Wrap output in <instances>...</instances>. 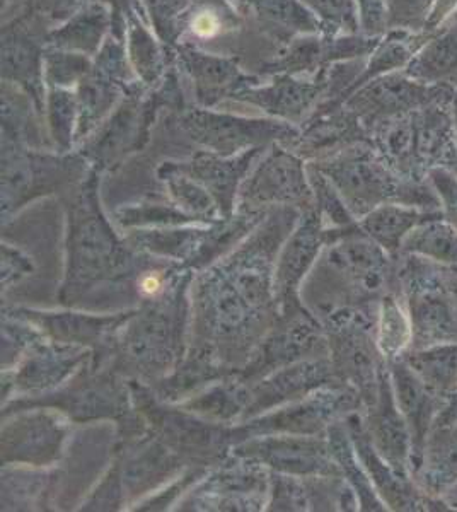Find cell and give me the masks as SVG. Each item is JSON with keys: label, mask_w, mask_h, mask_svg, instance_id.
Masks as SVG:
<instances>
[{"label": "cell", "mask_w": 457, "mask_h": 512, "mask_svg": "<svg viewBox=\"0 0 457 512\" xmlns=\"http://www.w3.org/2000/svg\"><path fill=\"white\" fill-rule=\"evenodd\" d=\"M447 105L449 99L435 101L377 123L369 130L376 151L410 180L427 181L432 169L452 168L457 142Z\"/></svg>", "instance_id": "1"}, {"label": "cell", "mask_w": 457, "mask_h": 512, "mask_svg": "<svg viewBox=\"0 0 457 512\" xmlns=\"http://www.w3.org/2000/svg\"><path fill=\"white\" fill-rule=\"evenodd\" d=\"M328 173L355 202L372 207L386 204L415 205L440 210L439 197L430 181L410 180L382 158L376 147L355 146L328 164Z\"/></svg>", "instance_id": "2"}, {"label": "cell", "mask_w": 457, "mask_h": 512, "mask_svg": "<svg viewBox=\"0 0 457 512\" xmlns=\"http://www.w3.org/2000/svg\"><path fill=\"white\" fill-rule=\"evenodd\" d=\"M256 40L263 41L277 53L249 26L232 0H190L178 21V43L229 55L239 62L243 60V53L249 52V43Z\"/></svg>", "instance_id": "3"}, {"label": "cell", "mask_w": 457, "mask_h": 512, "mask_svg": "<svg viewBox=\"0 0 457 512\" xmlns=\"http://www.w3.org/2000/svg\"><path fill=\"white\" fill-rule=\"evenodd\" d=\"M452 89L446 86H427L408 76L405 70H396L376 77L353 91L343 103L364 125L367 134L377 123L401 117L435 101L451 99Z\"/></svg>", "instance_id": "4"}, {"label": "cell", "mask_w": 457, "mask_h": 512, "mask_svg": "<svg viewBox=\"0 0 457 512\" xmlns=\"http://www.w3.org/2000/svg\"><path fill=\"white\" fill-rule=\"evenodd\" d=\"M50 30L29 11L2 24V81L26 91L40 111L47 99L45 50Z\"/></svg>", "instance_id": "5"}, {"label": "cell", "mask_w": 457, "mask_h": 512, "mask_svg": "<svg viewBox=\"0 0 457 512\" xmlns=\"http://www.w3.org/2000/svg\"><path fill=\"white\" fill-rule=\"evenodd\" d=\"M379 40L381 36L372 38L362 33H313L297 36L275 55V59L261 67L258 76L263 79L277 74L313 77L338 62L367 59L374 52Z\"/></svg>", "instance_id": "6"}, {"label": "cell", "mask_w": 457, "mask_h": 512, "mask_svg": "<svg viewBox=\"0 0 457 512\" xmlns=\"http://www.w3.org/2000/svg\"><path fill=\"white\" fill-rule=\"evenodd\" d=\"M173 55L174 64L190 82L193 98L207 110L226 105L246 89L263 82V77L246 72L243 64L229 55L205 52L185 43H178Z\"/></svg>", "instance_id": "7"}, {"label": "cell", "mask_w": 457, "mask_h": 512, "mask_svg": "<svg viewBox=\"0 0 457 512\" xmlns=\"http://www.w3.org/2000/svg\"><path fill=\"white\" fill-rule=\"evenodd\" d=\"M328 69L321 70L313 77L290 74L268 77L270 82H261L246 89L234 101L256 106L272 117L299 122L307 115H314L326 98Z\"/></svg>", "instance_id": "8"}, {"label": "cell", "mask_w": 457, "mask_h": 512, "mask_svg": "<svg viewBox=\"0 0 457 512\" xmlns=\"http://www.w3.org/2000/svg\"><path fill=\"white\" fill-rule=\"evenodd\" d=\"M232 4L277 53L297 36L324 33L323 24L302 0H232Z\"/></svg>", "instance_id": "9"}, {"label": "cell", "mask_w": 457, "mask_h": 512, "mask_svg": "<svg viewBox=\"0 0 457 512\" xmlns=\"http://www.w3.org/2000/svg\"><path fill=\"white\" fill-rule=\"evenodd\" d=\"M183 125L193 135V139L220 152H231L253 142L292 134V130L284 123L249 120L227 113H215L207 108L185 113Z\"/></svg>", "instance_id": "10"}, {"label": "cell", "mask_w": 457, "mask_h": 512, "mask_svg": "<svg viewBox=\"0 0 457 512\" xmlns=\"http://www.w3.org/2000/svg\"><path fill=\"white\" fill-rule=\"evenodd\" d=\"M393 381L396 405L410 429L413 472H417L427 439L442 408L446 407L447 400L427 388V384L411 371L405 361L394 364Z\"/></svg>", "instance_id": "11"}, {"label": "cell", "mask_w": 457, "mask_h": 512, "mask_svg": "<svg viewBox=\"0 0 457 512\" xmlns=\"http://www.w3.org/2000/svg\"><path fill=\"white\" fill-rule=\"evenodd\" d=\"M125 47L137 81L149 91L159 88L173 65V48L166 47L140 16L128 18Z\"/></svg>", "instance_id": "12"}, {"label": "cell", "mask_w": 457, "mask_h": 512, "mask_svg": "<svg viewBox=\"0 0 457 512\" xmlns=\"http://www.w3.org/2000/svg\"><path fill=\"white\" fill-rule=\"evenodd\" d=\"M110 33V7L103 0H98L50 30L47 45L67 52L82 53L94 59Z\"/></svg>", "instance_id": "13"}, {"label": "cell", "mask_w": 457, "mask_h": 512, "mask_svg": "<svg viewBox=\"0 0 457 512\" xmlns=\"http://www.w3.org/2000/svg\"><path fill=\"white\" fill-rule=\"evenodd\" d=\"M408 76L427 86H457V26L447 23L430 33L405 69Z\"/></svg>", "instance_id": "14"}, {"label": "cell", "mask_w": 457, "mask_h": 512, "mask_svg": "<svg viewBox=\"0 0 457 512\" xmlns=\"http://www.w3.org/2000/svg\"><path fill=\"white\" fill-rule=\"evenodd\" d=\"M418 478L430 494H444L457 483V422L430 432Z\"/></svg>", "instance_id": "15"}, {"label": "cell", "mask_w": 457, "mask_h": 512, "mask_svg": "<svg viewBox=\"0 0 457 512\" xmlns=\"http://www.w3.org/2000/svg\"><path fill=\"white\" fill-rule=\"evenodd\" d=\"M442 216V210L420 209L415 205L386 204L367 217L365 227L388 251L403 248L408 234L423 222Z\"/></svg>", "instance_id": "16"}, {"label": "cell", "mask_w": 457, "mask_h": 512, "mask_svg": "<svg viewBox=\"0 0 457 512\" xmlns=\"http://www.w3.org/2000/svg\"><path fill=\"white\" fill-rule=\"evenodd\" d=\"M405 362L435 395L449 400L457 391V342L413 350Z\"/></svg>", "instance_id": "17"}, {"label": "cell", "mask_w": 457, "mask_h": 512, "mask_svg": "<svg viewBox=\"0 0 457 512\" xmlns=\"http://www.w3.org/2000/svg\"><path fill=\"white\" fill-rule=\"evenodd\" d=\"M401 250L437 265L457 267V229L444 216L435 217L415 227Z\"/></svg>", "instance_id": "18"}, {"label": "cell", "mask_w": 457, "mask_h": 512, "mask_svg": "<svg viewBox=\"0 0 457 512\" xmlns=\"http://www.w3.org/2000/svg\"><path fill=\"white\" fill-rule=\"evenodd\" d=\"M91 67H93L91 57L47 45V50H45V86L47 89H76L79 82L87 76Z\"/></svg>", "instance_id": "19"}, {"label": "cell", "mask_w": 457, "mask_h": 512, "mask_svg": "<svg viewBox=\"0 0 457 512\" xmlns=\"http://www.w3.org/2000/svg\"><path fill=\"white\" fill-rule=\"evenodd\" d=\"M323 24L324 33H360L359 11L355 0H302Z\"/></svg>", "instance_id": "20"}, {"label": "cell", "mask_w": 457, "mask_h": 512, "mask_svg": "<svg viewBox=\"0 0 457 512\" xmlns=\"http://www.w3.org/2000/svg\"><path fill=\"white\" fill-rule=\"evenodd\" d=\"M413 345V326L410 316L389 299L382 315V349L389 357H398Z\"/></svg>", "instance_id": "21"}, {"label": "cell", "mask_w": 457, "mask_h": 512, "mask_svg": "<svg viewBox=\"0 0 457 512\" xmlns=\"http://www.w3.org/2000/svg\"><path fill=\"white\" fill-rule=\"evenodd\" d=\"M45 106L53 134L58 140L67 142L74 122L79 118L76 89L48 88Z\"/></svg>", "instance_id": "22"}, {"label": "cell", "mask_w": 457, "mask_h": 512, "mask_svg": "<svg viewBox=\"0 0 457 512\" xmlns=\"http://www.w3.org/2000/svg\"><path fill=\"white\" fill-rule=\"evenodd\" d=\"M152 30L168 48L178 43V21L190 0H142Z\"/></svg>", "instance_id": "23"}, {"label": "cell", "mask_w": 457, "mask_h": 512, "mask_svg": "<svg viewBox=\"0 0 457 512\" xmlns=\"http://www.w3.org/2000/svg\"><path fill=\"white\" fill-rule=\"evenodd\" d=\"M389 30L425 33L435 0H386Z\"/></svg>", "instance_id": "24"}, {"label": "cell", "mask_w": 457, "mask_h": 512, "mask_svg": "<svg viewBox=\"0 0 457 512\" xmlns=\"http://www.w3.org/2000/svg\"><path fill=\"white\" fill-rule=\"evenodd\" d=\"M93 2L98 0H28L26 11L38 16L53 30L55 26L65 23L67 19L72 18L74 14Z\"/></svg>", "instance_id": "25"}, {"label": "cell", "mask_w": 457, "mask_h": 512, "mask_svg": "<svg viewBox=\"0 0 457 512\" xmlns=\"http://www.w3.org/2000/svg\"><path fill=\"white\" fill-rule=\"evenodd\" d=\"M430 185L439 197L442 216L457 229V175L451 168H434L429 173Z\"/></svg>", "instance_id": "26"}, {"label": "cell", "mask_w": 457, "mask_h": 512, "mask_svg": "<svg viewBox=\"0 0 457 512\" xmlns=\"http://www.w3.org/2000/svg\"><path fill=\"white\" fill-rule=\"evenodd\" d=\"M355 2L359 11L360 33L372 38L386 35L389 31L386 0H355Z\"/></svg>", "instance_id": "27"}, {"label": "cell", "mask_w": 457, "mask_h": 512, "mask_svg": "<svg viewBox=\"0 0 457 512\" xmlns=\"http://www.w3.org/2000/svg\"><path fill=\"white\" fill-rule=\"evenodd\" d=\"M103 2L110 7L111 11V35L118 38V40L125 41L130 16H140L145 21H149L142 0H103Z\"/></svg>", "instance_id": "28"}, {"label": "cell", "mask_w": 457, "mask_h": 512, "mask_svg": "<svg viewBox=\"0 0 457 512\" xmlns=\"http://www.w3.org/2000/svg\"><path fill=\"white\" fill-rule=\"evenodd\" d=\"M457 11V0H435L434 9L430 14L429 23L425 28V33H434L446 26L451 21L452 14Z\"/></svg>", "instance_id": "29"}, {"label": "cell", "mask_w": 457, "mask_h": 512, "mask_svg": "<svg viewBox=\"0 0 457 512\" xmlns=\"http://www.w3.org/2000/svg\"><path fill=\"white\" fill-rule=\"evenodd\" d=\"M457 422V391L447 400L446 407L442 408L439 417L435 420V427H444V425Z\"/></svg>", "instance_id": "30"}, {"label": "cell", "mask_w": 457, "mask_h": 512, "mask_svg": "<svg viewBox=\"0 0 457 512\" xmlns=\"http://www.w3.org/2000/svg\"><path fill=\"white\" fill-rule=\"evenodd\" d=\"M28 0H2V24L9 23L26 11Z\"/></svg>", "instance_id": "31"}, {"label": "cell", "mask_w": 457, "mask_h": 512, "mask_svg": "<svg viewBox=\"0 0 457 512\" xmlns=\"http://www.w3.org/2000/svg\"><path fill=\"white\" fill-rule=\"evenodd\" d=\"M449 115H451L452 127H454V134H456L457 142V86L452 89L451 99H449Z\"/></svg>", "instance_id": "32"}, {"label": "cell", "mask_w": 457, "mask_h": 512, "mask_svg": "<svg viewBox=\"0 0 457 512\" xmlns=\"http://www.w3.org/2000/svg\"><path fill=\"white\" fill-rule=\"evenodd\" d=\"M159 287H161V282L156 277H147L142 282V291L147 292V294H154V292L159 291Z\"/></svg>", "instance_id": "33"}, {"label": "cell", "mask_w": 457, "mask_h": 512, "mask_svg": "<svg viewBox=\"0 0 457 512\" xmlns=\"http://www.w3.org/2000/svg\"><path fill=\"white\" fill-rule=\"evenodd\" d=\"M449 23L456 24L457 26V11L454 12V14H452V18L451 21H449Z\"/></svg>", "instance_id": "34"}, {"label": "cell", "mask_w": 457, "mask_h": 512, "mask_svg": "<svg viewBox=\"0 0 457 512\" xmlns=\"http://www.w3.org/2000/svg\"><path fill=\"white\" fill-rule=\"evenodd\" d=\"M451 169H452V171H454V173H456V175H457V163H456V164H454V166H452V168H451Z\"/></svg>", "instance_id": "35"}]
</instances>
